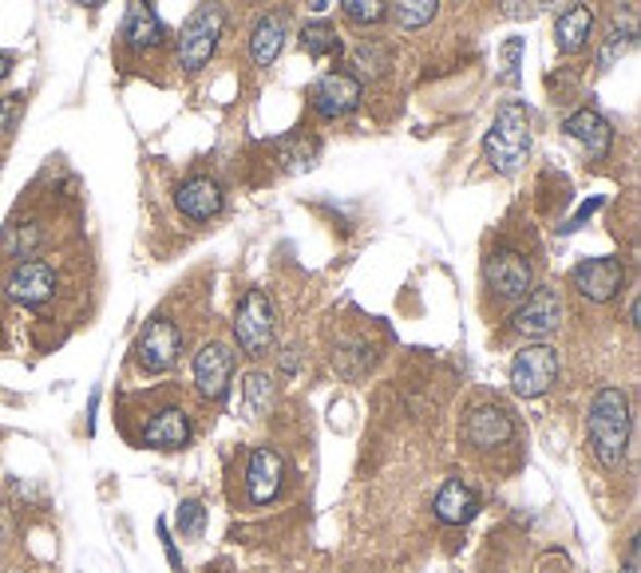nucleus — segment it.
<instances>
[{
	"mask_svg": "<svg viewBox=\"0 0 641 573\" xmlns=\"http://www.w3.org/2000/svg\"><path fill=\"white\" fill-rule=\"evenodd\" d=\"M630 396L614 384L594 391L587 411V435H590V451L606 471H618L626 463V451H630Z\"/></svg>",
	"mask_w": 641,
	"mask_h": 573,
	"instance_id": "1",
	"label": "nucleus"
},
{
	"mask_svg": "<svg viewBox=\"0 0 641 573\" xmlns=\"http://www.w3.org/2000/svg\"><path fill=\"white\" fill-rule=\"evenodd\" d=\"M483 154L500 174H515L527 154H531V111L519 99H507L495 120H491L488 135H483Z\"/></svg>",
	"mask_w": 641,
	"mask_h": 573,
	"instance_id": "2",
	"label": "nucleus"
},
{
	"mask_svg": "<svg viewBox=\"0 0 641 573\" xmlns=\"http://www.w3.org/2000/svg\"><path fill=\"white\" fill-rule=\"evenodd\" d=\"M222 28H226V12L218 4H198L186 24L178 28V67L183 72H202L210 64V55L218 52V40H222Z\"/></svg>",
	"mask_w": 641,
	"mask_h": 573,
	"instance_id": "3",
	"label": "nucleus"
},
{
	"mask_svg": "<svg viewBox=\"0 0 641 573\" xmlns=\"http://www.w3.org/2000/svg\"><path fill=\"white\" fill-rule=\"evenodd\" d=\"M558 384V348L522 345L511 360V391L519 400H539Z\"/></svg>",
	"mask_w": 641,
	"mask_h": 573,
	"instance_id": "4",
	"label": "nucleus"
},
{
	"mask_svg": "<svg viewBox=\"0 0 641 573\" xmlns=\"http://www.w3.org/2000/svg\"><path fill=\"white\" fill-rule=\"evenodd\" d=\"M273 301L266 297L261 289L246 292V301L238 304V313H234V340L246 357H266L273 348Z\"/></svg>",
	"mask_w": 641,
	"mask_h": 573,
	"instance_id": "5",
	"label": "nucleus"
},
{
	"mask_svg": "<svg viewBox=\"0 0 641 573\" xmlns=\"http://www.w3.org/2000/svg\"><path fill=\"white\" fill-rule=\"evenodd\" d=\"M178 357H183V333H178L171 316L147 321V328L135 340V364L143 372H151V376H163L178 364Z\"/></svg>",
	"mask_w": 641,
	"mask_h": 573,
	"instance_id": "6",
	"label": "nucleus"
},
{
	"mask_svg": "<svg viewBox=\"0 0 641 573\" xmlns=\"http://www.w3.org/2000/svg\"><path fill=\"white\" fill-rule=\"evenodd\" d=\"M621 285H626L621 258H590V261H578L575 270H570V289L578 297H587L590 304H609L621 292Z\"/></svg>",
	"mask_w": 641,
	"mask_h": 573,
	"instance_id": "7",
	"label": "nucleus"
},
{
	"mask_svg": "<svg viewBox=\"0 0 641 573\" xmlns=\"http://www.w3.org/2000/svg\"><path fill=\"white\" fill-rule=\"evenodd\" d=\"M234 369H238V357L230 352V345L222 340H210L195 352V384L198 396L210 403H222L230 391V379H234Z\"/></svg>",
	"mask_w": 641,
	"mask_h": 573,
	"instance_id": "8",
	"label": "nucleus"
},
{
	"mask_svg": "<svg viewBox=\"0 0 641 573\" xmlns=\"http://www.w3.org/2000/svg\"><path fill=\"white\" fill-rule=\"evenodd\" d=\"M483 277H488V289L495 292L500 301H522L534 285L531 261L522 258L519 249H495Z\"/></svg>",
	"mask_w": 641,
	"mask_h": 573,
	"instance_id": "9",
	"label": "nucleus"
},
{
	"mask_svg": "<svg viewBox=\"0 0 641 573\" xmlns=\"http://www.w3.org/2000/svg\"><path fill=\"white\" fill-rule=\"evenodd\" d=\"M309 108L329 123L345 120V115H353L360 108V84L348 72H325L309 87Z\"/></svg>",
	"mask_w": 641,
	"mask_h": 573,
	"instance_id": "10",
	"label": "nucleus"
},
{
	"mask_svg": "<svg viewBox=\"0 0 641 573\" xmlns=\"http://www.w3.org/2000/svg\"><path fill=\"white\" fill-rule=\"evenodd\" d=\"M558 325H563V297H558V289L527 292L511 316V328L519 336H527V340L531 336H551Z\"/></svg>",
	"mask_w": 641,
	"mask_h": 573,
	"instance_id": "11",
	"label": "nucleus"
},
{
	"mask_svg": "<svg viewBox=\"0 0 641 573\" xmlns=\"http://www.w3.org/2000/svg\"><path fill=\"white\" fill-rule=\"evenodd\" d=\"M464 439L476 451H495V447L515 439V415L503 403H479L471 408L468 423H464Z\"/></svg>",
	"mask_w": 641,
	"mask_h": 573,
	"instance_id": "12",
	"label": "nucleus"
},
{
	"mask_svg": "<svg viewBox=\"0 0 641 573\" xmlns=\"http://www.w3.org/2000/svg\"><path fill=\"white\" fill-rule=\"evenodd\" d=\"M9 297L16 304H28V309H40V304H48L56 297V270L48 265V261H21L16 270L9 273Z\"/></svg>",
	"mask_w": 641,
	"mask_h": 573,
	"instance_id": "13",
	"label": "nucleus"
},
{
	"mask_svg": "<svg viewBox=\"0 0 641 573\" xmlns=\"http://www.w3.org/2000/svg\"><path fill=\"white\" fill-rule=\"evenodd\" d=\"M563 130L590 154V159H594V163H602V159L609 154V147H614V127H609L606 115L594 108L570 111V115L563 120Z\"/></svg>",
	"mask_w": 641,
	"mask_h": 573,
	"instance_id": "14",
	"label": "nucleus"
},
{
	"mask_svg": "<svg viewBox=\"0 0 641 573\" xmlns=\"http://www.w3.org/2000/svg\"><path fill=\"white\" fill-rule=\"evenodd\" d=\"M285 483V459L273 447H258L250 454V466H246V495H250L254 507H266L273 498L282 495Z\"/></svg>",
	"mask_w": 641,
	"mask_h": 573,
	"instance_id": "15",
	"label": "nucleus"
},
{
	"mask_svg": "<svg viewBox=\"0 0 641 573\" xmlns=\"http://www.w3.org/2000/svg\"><path fill=\"white\" fill-rule=\"evenodd\" d=\"M174 205H178V214H186L190 222H210V217L222 214V186L207 174H195V178H186L178 190H174Z\"/></svg>",
	"mask_w": 641,
	"mask_h": 573,
	"instance_id": "16",
	"label": "nucleus"
},
{
	"mask_svg": "<svg viewBox=\"0 0 641 573\" xmlns=\"http://www.w3.org/2000/svg\"><path fill=\"white\" fill-rule=\"evenodd\" d=\"M190 439H195V427H190V415L183 408L155 411L151 423L143 427V444L155 447V451H183Z\"/></svg>",
	"mask_w": 641,
	"mask_h": 573,
	"instance_id": "17",
	"label": "nucleus"
},
{
	"mask_svg": "<svg viewBox=\"0 0 641 573\" xmlns=\"http://www.w3.org/2000/svg\"><path fill=\"white\" fill-rule=\"evenodd\" d=\"M432 510L440 526H468L479 514V495L464 478H447L444 487H440V495H435Z\"/></svg>",
	"mask_w": 641,
	"mask_h": 573,
	"instance_id": "18",
	"label": "nucleus"
},
{
	"mask_svg": "<svg viewBox=\"0 0 641 573\" xmlns=\"http://www.w3.org/2000/svg\"><path fill=\"white\" fill-rule=\"evenodd\" d=\"M594 9L590 4H566L555 16V48L563 55H578L594 36Z\"/></svg>",
	"mask_w": 641,
	"mask_h": 573,
	"instance_id": "19",
	"label": "nucleus"
},
{
	"mask_svg": "<svg viewBox=\"0 0 641 573\" xmlns=\"http://www.w3.org/2000/svg\"><path fill=\"white\" fill-rule=\"evenodd\" d=\"M123 36L135 52H147V48H159L167 40V28L159 21L151 0H131L127 4V21H123Z\"/></svg>",
	"mask_w": 641,
	"mask_h": 573,
	"instance_id": "20",
	"label": "nucleus"
},
{
	"mask_svg": "<svg viewBox=\"0 0 641 573\" xmlns=\"http://www.w3.org/2000/svg\"><path fill=\"white\" fill-rule=\"evenodd\" d=\"M285 36H289V16L285 12H266L250 36V55L258 67H273V60L282 55Z\"/></svg>",
	"mask_w": 641,
	"mask_h": 573,
	"instance_id": "21",
	"label": "nucleus"
},
{
	"mask_svg": "<svg viewBox=\"0 0 641 573\" xmlns=\"http://www.w3.org/2000/svg\"><path fill=\"white\" fill-rule=\"evenodd\" d=\"M377 364V348L369 345V340H337L333 345V369H337L341 379H360L365 372Z\"/></svg>",
	"mask_w": 641,
	"mask_h": 573,
	"instance_id": "22",
	"label": "nucleus"
},
{
	"mask_svg": "<svg viewBox=\"0 0 641 573\" xmlns=\"http://www.w3.org/2000/svg\"><path fill=\"white\" fill-rule=\"evenodd\" d=\"M348 67H353L348 76L357 79V84H365V79H381V76H389L392 52L384 48L381 40H365L348 52Z\"/></svg>",
	"mask_w": 641,
	"mask_h": 573,
	"instance_id": "23",
	"label": "nucleus"
},
{
	"mask_svg": "<svg viewBox=\"0 0 641 573\" xmlns=\"http://www.w3.org/2000/svg\"><path fill=\"white\" fill-rule=\"evenodd\" d=\"M278 159L289 174H301V171H313L317 159H321V139L313 135H289V139L278 142Z\"/></svg>",
	"mask_w": 641,
	"mask_h": 573,
	"instance_id": "24",
	"label": "nucleus"
},
{
	"mask_svg": "<svg viewBox=\"0 0 641 573\" xmlns=\"http://www.w3.org/2000/svg\"><path fill=\"white\" fill-rule=\"evenodd\" d=\"M633 43H638V21H633V12H630L626 21L618 16V21L609 24V33H606V40H602V52H599V67H602V72L618 64V60L630 52Z\"/></svg>",
	"mask_w": 641,
	"mask_h": 573,
	"instance_id": "25",
	"label": "nucleus"
},
{
	"mask_svg": "<svg viewBox=\"0 0 641 573\" xmlns=\"http://www.w3.org/2000/svg\"><path fill=\"white\" fill-rule=\"evenodd\" d=\"M242 415L246 420H258V415H266V411L273 408V376H266V372H246L242 376Z\"/></svg>",
	"mask_w": 641,
	"mask_h": 573,
	"instance_id": "26",
	"label": "nucleus"
},
{
	"mask_svg": "<svg viewBox=\"0 0 641 573\" xmlns=\"http://www.w3.org/2000/svg\"><path fill=\"white\" fill-rule=\"evenodd\" d=\"M389 9L404 33H416V28H424V24L435 21L440 0H389Z\"/></svg>",
	"mask_w": 641,
	"mask_h": 573,
	"instance_id": "27",
	"label": "nucleus"
},
{
	"mask_svg": "<svg viewBox=\"0 0 641 573\" xmlns=\"http://www.w3.org/2000/svg\"><path fill=\"white\" fill-rule=\"evenodd\" d=\"M301 48L313 55V60H329V55L341 52V36L329 21H313L301 28Z\"/></svg>",
	"mask_w": 641,
	"mask_h": 573,
	"instance_id": "28",
	"label": "nucleus"
},
{
	"mask_svg": "<svg viewBox=\"0 0 641 573\" xmlns=\"http://www.w3.org/2000/svg\"><path fill=\"white\" fill-rule=\"evenodd\" d=\"M341 12H345L348 24L369 28V24H381L389 16V0H341Z\"/></svg>",
	"mask_w": 641,
	"mask_h": 573,
	"instance_id": "29",
	"label": "nucleus"
},
{
	"mask_svg": "<svg viewBox=\"0 0 641 573\" xmlns=\"http://www.w3.org/2000/svg\"><path fill=\"white\" fill-rule=\"evenodd\" d=\"M36 246H40V226L36 222H21V226H12L4 234V249H9L12 258H33Z\"/></svg>",
	"mask_w": 641,
	"mask_h": 573,
	"instance_id": "30",
	"label": "nucleus"
},
{
	"mask_svg": "<svg viewBox=\"0 0 641 573\" xmlns=\"http://www.w3.org/2000/svg\"><path fill=\"white\" fill-rule=\"evenodd\" d=\"M178 534L190 538V541H198L202 534H207V507H202L198 498L178 502Z\"/></svg>",
	"mask_w": 641,
	"mask_h": 573,
	"instance_id": "31",
	"label": "nucleus"
},
{
	"mask_svg": "<svg viewBox=\"0 0 641 573\" xmlns=\"http://www.w3.org/2000/svg\"><path fill=\"white\" fill-rule=\"evenodd\" d=\"M563 4H570V0H500V12L511 21H534L551 9H563Z\"/></svg>",
	"mask_w": 641,
	"mask_h": 573,
	"instance_id": "32",
	"label": "nucleus"
},
{
	"mask_svg": "<svg viewBox=\"0 0 641 573\" xmlns=\"http://www.w3.org/2000/svg\"><path fill=\"white\" fill-rule=\"evenodd\" d=\"M519 60H522V36H511V40L503 43V72H500V79L507 87L519 84Z\"/></svg>",
	"mask_w": 641,
	"mask_h": 573,
	"instance_id": "33",
	"label": "nucleus"
},
{
	"mask_svg": "<svg viewBox=\"0 0 641 573\" xmlns=\"http://www.w3.org/2000/svg\"><path fill=\"white\" fill-rule=\"evenodd\" d=\"M24 111V96H0V139H9Z\"/></svg>",
	"mask_w": 641,
	"mask_h": 573,
	"instance_id": "34",
	"label": "nucleus"
},
{
	"mask_svg": "<svg viewBox=\"0 0 641 573\" xmlns=\"http://www.w3.org/2000/svg\"><path fill=\"white\" fill-rule=\"evenodd\" d=\"M155 534H159V541H163V553H167V562H171V570H183V558H178V550H174V538H171L167 519L155 522Z\"/></svg>",
	"mask_w": 641,
	"mask_h": 573,
	"instance_id": "35",
	"label": "nucleus"
},
{
	"mask_svg": "<svg viewBox=\"0 0 641 573\" xmlns=\"http://www.w3.org/2000/svg\"><path fill=\"white\" fill-rule=\"evenodd\" d=\"M602 205H606V198H590V202H582V210H578L575 217H570V222H566V234H575L578 226H582V222H587L590 214H594V210H602Z\"/></svg>",
	"mask_w": 641,
	"mask_h": 573,
	"instance_id": "36",
	"label": "nucleus"
},
{
	"mask_svg": "<svg viewBox=\"0 0 641 573\" xmlns=\"http://www.w3.org/2000/svg\"><path fill=\"white\" fill-rule=\"evenodd\" d=\"M621 573H641V541L633 538L630 550H626V565H621Z\"/></svg>",
	"mask_w": 641,
	"mask_h": 573,
	"instance_id": "37",
	"label": "nucleus"
},
{
	"mask_svg": "<svg viewBox=\"0 0 641 573\" xmlns=\"http://www.w3.org/2000/svg\"><path fill=\"white\" fill-rule=\"evenodd\" d=\"M297 364H301V357H297V348H285V352H282V372H289V376H294Z\"/></svg>",
	"mask_w": 641,
	"mask_h": 573,
	"instance_id": "38",
	"label": "nucleus"
},
{
	"mask_svg": "<svg viewBox=\"0 0 641 573\" xmlns=\"http://www.w3.org/2000/svg\"><path fill=\"white\" fill-rule=\"evenodd\" d=\"M638 316H641V304L630 301V325H633V328H638Z\"/></svg>",
	"mask_w": 641,
	"mask_h": 573,
	"instance_id": "39",
	"label": "nucleus"
},
{
	"mask_svg": "<svg viewBox=\"0 0 641 573\" xmlns=\"http://www.w3.org/2000/svg\"><path fill=\"white\" fill-rule=\"evenodd\" d=\"M9 67H12V60H9V55H4V52H0V79L9 76Z\"/></svg>",
	"mask_w": 641,
	"mask_h": 573,
	"instance_id": "40",
	"label": "nucleus"
},
{
	"mask_svg": "<svg viewBox=\"0 0 641 573\" xmlns=\"http://www.w3.org/2000/svg\"><path fill=\"white\" fill-rule=\"evenodd\" d=\"M79 4H91V9H96V4H99V0H79Z\"/></svg>",
	"mask_w": 641,
	"mask_h": 573,
	"instance_id": "41",
	"label": "nucleus"
}]
</instances>
